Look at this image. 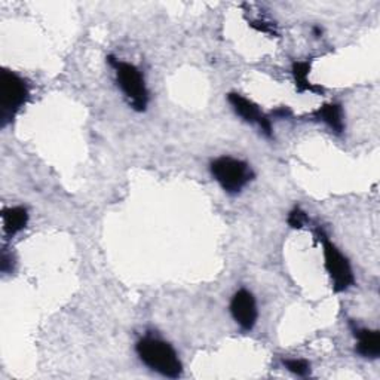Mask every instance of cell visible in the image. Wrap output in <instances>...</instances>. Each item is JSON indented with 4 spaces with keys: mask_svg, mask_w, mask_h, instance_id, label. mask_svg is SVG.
I'll return each instance as SVG.
<instances>
[{
    "mask_svg": "<svg viewBox=\"0 0 380 380\" xmlns=\"http://www.w3.org/2000/svg\"><path fill=\"white\" fill-rule=\"evenodd\" d=\"M306 221H308L306 212H303L300 208H294L290 212V216H288V224H290L293 229H300Z\"/></svg>",
    "mask_w": 380,
    "mask_h": 380,
    "instance_id": "cell-13",
    "label": "cell"
},
{
    "mask_svg": "<svg viewBox=\"0 0 380 380\" xmlns=\"http://www.w3.org/2000/svg\"><path fill=\"white\" fill-rule=\"evenodd\" d=\"M250 25H251L253 28H255L257 32L267 33V35H277V33H275V28H273V25L269 24V23H265V21H251Z\"/></svg>",
    "mask_w": 380,
    "mask_h": 380,
    "instance_id": "cell-14",
    "label": "cell"
},
{
    "mask_svg": "<svg viewBox=\"0 0 380 380\" xmlns=\"http://www.w3.org/2000/svg\"><path fill=\"white\" fill-rule=\"evenodd\" d=\"M109 63L116 70L117 84L122 88L132 108L137 112H144L147 108L149 93L140 70L132 64L119 62L113 57H109Z\"/></svg>",
    "mask_w": 380,
    "mask_h": 380,
    "instance_id": "cell-2",
    "label": "cell"
},
{
    "mask_svg": "<svg viewBox=\"0 0 380 380\" xmlns=\"http://www.w3.org/2000/svg\"><path fill=\"white\" fill-rule=\"evenodd\" d=\"M231 312L242 328L251 330L257 321V306L253 294L247 290L236 292L231 301Z\"/></svg>",
    "mask_w": 380,
    "mask_h": 380,
    "instance_id": "cell-7",
    "label": "cell"
},
{
    "mask_svg": "<svg viewBox=\"0 0 380 380\" xmlns=\"http://www.w3.org/2000/svg\"><path fill=\"white\" fill-rule=\"evenodd\" d=\"M273 115H275V116H280V117H287V116H290V115H292V112L288 110V109H285V108H282V109L277 110V112L273 113Z\"/></svg>",
    "mask_w": 380,
    "mask_h": 380,
    "instance_id": "cell-15",
    "label": "cell"
},
{
    "mask_svg": "<svg viewBox=\"0 0 380 380\" xmlns=\"http://www.w3.org/2000/svg\"><path fill=\"white\" fill-rule=\"evenodd\" d=\"M137 354L149 369L161 373L166 377H178L183 366L178 359L177 352L170 343L161 339L146 338L137 343Z\"/></svg>",
    "mask_w": 380,
    "mask_h": 380,
    "instance_id": "cell-1",
    "label": "cell"
},
{
    "mask_svg": "<svg viewBox=\"0 0 380 380\" xmlns=\"http://www.w3.org/2000/svg\"><path fill=\"white\" fill-rule=\"evenodd\" d=\"M227 100H229V103L234 108V110L236 112V115H239L242 119L246 120V122L258 125V128L265 132V135L272 137L270 119L262 113V110L258 109V105L255 103H253L251 100L246 98L244 96H241V94H236V93H231L229 96H227Z\"/></svg>",
    "mask_w": 380,
    "mask_h": 380,
    "instance_id": "cell-6",
    "label": "cell"
},
{
    "mask_svg": "<svg viewBox=\"0 0 380 380\" xmlns=\"http://www.w3.org/2000/svg\"><path fill=\"white\" fill-rule=\"evenodd\" d=\"M28 98L25 82L13 71L4 70L0 76V119L5 127Z\"/></svg>",
    "mask_w": 380,
    "mask_h": 380,
    "instance_id": "cell-4",
    "label": "cell"
},
{
    "mask_svg": "<svg viewBox=\"0 0 380 380\" xmlns=\"http://www.w3.org/2000/svg\"><path fill=\"white\" fill-rule=\"evenodd\" d=\"M284 366L297 376H306L311 372L309 362L305 359H284Z\"/></svg>",
    "mask_w": 380,
    "mask_h": 380,
    "instance_id": "cell-12",
    "label": "cell"
},
{
    "mask_svg": "<svg viewBox=\"0 0 380 380\" xmlns=\"http://www.w3.org/2000/svg\"><path fill=\"white\" fill-rule=\"evenodd\" d=\"M211 174L227 193H238L253 178L250 165L244 161L223 156L211 163Z\"/></svg>",
    "mask_w": 380,
    "mask_h": 380,
    "instance_id": "cell-5",
    "label": "cell"
},
{
    "mask_svg": "<svg viewBox=\"0 0 380 380\" xmlns=\"http://www.w3.org/2000/svg\"><path fill=\"white\" fill-rule=\"evenodd\" d=\"M28 214L27 209L23 207H12L4 211V227L5 232L9 236H13L15 234L21 232L27 226Z\"/></svg>",
    "mask_w": 380,
    "mask_h": 380,
    "instance_id": "cell-10",
    "label": "cell"
},
{
    "mask_svg": "<svg viewBox=\"0 0 380 380\" xmlns=\"http://www.w3.org/2000/svg\"><path fill=\"white\" fill-rule=\"evenodd\" d=\"M293 76H294V82L297 89L300 93H305V91H311V93H323L321 86L312 85L308 79L309 71H311V63L308 62H297L293 64Z\"/></svg>",
    "mask_w": 380,
    "mask_h": 380,
    "instance_id": "cell-11",
    "label": "cell"
},
{
    "mask_svg": "<svg viewBox=\"0 0 380 380\" xmlns=\"http://www.w3.org/2000/svg\"><path fill=\"white\" fill-rule=\"evenodd\" d=\"M355 338L358 339L357 352L364 358H377L380 355V333L377 330L355 328Z\"/></svg>",
    "mask_w": 380,
    "mask_h": 380,
    "instance_id": "cell-8",
    "label": "cell"
},
{
    "mask_svg": "<svg viewBox=\"0 0 380 380\" xmlns=\"http://www.w3.org/2000/svg\"><path fill=\"white\" fill-rule=\"evenodd\" d=\"M313 33H315L316 36H321V33H323V30H321V28H319V27H313Z\"/></svg>",
    "mask_w": 380,
    "mask_h": 380,
    "instance_id": "cell-16",
    "label": "cell"
},
{
    "mask_svg": "<svg viewBox=\"0 0 380 380\" xmlns=\"http://www.w3.org/2000/svg\"><path fill=\"white\" fill-rule=\"evenodd\" d=\"M313 119L323 120L324 124H327L333 131L342 132L345 125H343V112L339 104H324L312 113Z\"/></svg>",
    "mask_w": 380,
    "mask_h": 380,
    "instance_id": "cell-9",
    "label": "cell"
},
{
    "mask_svg": "<svg viewBox=\"0 0 380 380\" xmlns=\"http://www.w3.org/2000/svg\"><path fill=\"white\" fill-rule=\"evenodd\" d=\"M318 239L323 242L324 247V258H326V269L333 281V288L336 293L347 290L349 287L354 285V273L349 265L347 258L338 250V247L330 242L326 232L318 227L316 229Z\"/></svg>",
    "mask_w": 380,
    "mask_h": 380,
    "instance_id": "cell-3",
    "label": "cell"
}]
</instances>
